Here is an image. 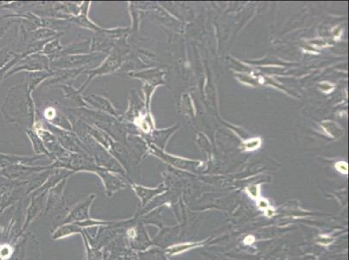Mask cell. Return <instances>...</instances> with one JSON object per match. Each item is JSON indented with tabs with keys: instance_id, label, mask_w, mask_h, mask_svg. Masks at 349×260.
<instances>
[{
	"instance_id": "8fae6325",
	"label": "cell",
	"mask_w": 349,
	"mask_h": 260,
	"mask_svg": "<svg viewBox=\"0 0 349 260\" xmlns=\"http://www.w3.org/2000/svg\"><path fill=\"white\" fill-rule=\"evenodd\" d=\"M259 144H260V141H259V140H257V139H254V140H253V141H248V142L246 143V147H247L248 148H250V149H252V148H256Z\"/></svg>"
},
{
	"instance_id": "30bf717a",
	"label": "cell",
	"mask_w": 349,
	"mask_h": 260,
	"mask_svg": "<svg viewBox=\"0 0 349 260\" xmlns=\"http://www.w3.org/2000/svg\"><path fill=\"white\" fill-rule=\"evenodd\" d=\"M335 167L339 172H341L342 174H347V172H348V167L346 164V162H338L335 165Z\"/></svg>"
},
{
	"instance_id": "6da1fadb",
	"label": "cell",
	"mask_w": 349,
	"mask_h": 260,
	"mask_svg": "<svg viewBox=\"0 0 349 260\" xmlns=\"http://www.w3.org/2000/svg\"><path fill=\"white\" fill-rule=\"evenodd\" d=\"M95 199V195L89 196L84 200L78 203L74 208H72L68 215L62 220V225L65 224H73L77 222H81L91 219L90 218V207Z\"/></svg>"
},
{
	"instance_id": "5bb4252c",
	"label": "cell",
	"mask_w": 349,
	"mask_h": 260,
	"mask_svg": "<svg viewBox=\"0 0 349 260\" xmlns=\"http://www.w3.org/2000/svg\"><path fill=\"white\" fill-rule=\"evenodd\" d=\"M274 213H275L274 209H273V208H271V207H268V208H267V209H266L265 215L267 216V217L270 218V217H272L273 215L274 214Z\"/></svg>"
},
{
	"instance_id": "3957f363",
	"label": "cell",
	"mask_w": 349,
	"mask_h": 260,
	"mask_svg": "<svg viewBox=\"0 0 349 260\" xmlns=\"http://www.w3.org/2000/svg\"><path fill=\"white\" fill-rule=\"evenodd\" d=\"M65 182L62 181L58 184L57 187L51 190V193L48 199L46 212L52 211L55 209L62 207V202H63V189L65 187Z\"/></svg>"
},
{
	"instance_id": "277c9868",
	"label": "cell",
	"mask_w": 349,
	"mask_h": 260,
	"mask_svg": "<svg viewBox=\"0 0 349 260\" xmlns=\"http://www.w3.org/2000/svg\"><path fill=\"white\" fill-rule=\"evenodd\" d=\"M133 189L135 190L137 196L141 199V200L142 202V205L144 206L145 203L149 200V199L151 198V196L155 193L156 190H151V189H146L141 187L139 186H136V185H133Z\"/></svg>"
},
{
	"instance_id": "8992f818",
	"label": "cell",
	"mask_w": 349,
	"mask_h": 260,
	"mask_svg": "<svg viewBox=\"0 0 349 260\" xmlns=\"http://www.w3.org/2000/svg\"><path fill=\"white\" fill-rule=\"evenodd\" d=\"M195 244H181V245H173V246H170L169 248L167 249V252L169 255H175V254L181 253V252H184L188 250L195 247Z\"/></svg>"
},
{
	"instance_id": "ba28073f",
	"label": "cell",
	"mask_w": 349,
	"mask_h": 260,
	"mask_svg": "<svg viewBox=\"0 0 349 260\" xmlns=\"http://www.w3.org/2000/svg\"><path fill=\"white\" fill-rule=\"evenodd\" d=\"M248 193L252 197L253 199H257L259 196V187L257 186H251L247 188Z\"/></svg>"
},
{
	"instance_id": "4fadbf2b",
	"label": "cell",
	"mask_w": 349,
	"mask_h": 260,
	"mask_svg": "<svg viewBox=\"0 0 349 260\" xmlns=\"http://www.w3.org/2000/svg\"><path fill=\"white\" fill-rule=\"evenodd\" d=\"M254 241H255V238L254 236H252V235H248V236L246 237L245 239H244V244L247 245H252Z\"/></svg>"
},
{
	"instance_id": "52a82bcc",
	"label": "cell",
	"mask_w": 349,
	"mask_h": 260,
	"mask_svg": "<svg viewBox=\"0 0 349 260\" xmlns=\"http://www.w3.org/2000/svg\"><path fill=\"white\" fill-rule=\"evenodd\" d=\"M12 254V249L9 245H2L0 247V258L5 259Z\"/></svg>"
},
{
	"instance_id": "7c38bea8",
	"label": "cell",
	"mask_w": 349,
	"mask_h": 260,
	"mask_svg": "<svg viewBox=\"0 0 349 260\" xmlns=\"http://www.w3.org/2000/svg\"><path fill=\"white\" fill-rule=\"evenodd\" d=\"M258 207L261 208V209H265L266 210L267 208L269 207V204H268V202L266 200L261 199L258 201Z\"/></svg>"
},
{
	"instance_id": "5b68a950",
	"label": "cell",
	"mask_w": 349,
	"mask_h": 260,
	"mask_svg": "<svg viewBox=\"0 0 349 260\" xmlns=\"http://www.w3.org/2000/svg\"><path fill=\"white\" fill-rule=\"evenodd\" d=\"M92 98L94 99H91V101H89L90 102H92V104L96 107H98L100 109H103L105 110L109 111L111 114H115V110L113 109L112 106L109 103V102L107 100H105L104 98H99L95 96H91Z\"/></svg>"
},
{
	"instance_id": "7a4b0ae2",
	"label": "cell",
	"mask_w": 349,
	"mask_h": 260,
	"mask_svg": "<svg viewBox=\"0 0 349 260\" xmlns=\"http://www.w3.org/2000/svg\"><path fill=\"white\" fill-rule=\"evenodd\" d=\"M93 171L98 174V175L101 177L102 180L104 182V186L108 196L112 195L114 193H116V191H118L120 189L126 187L127 183L125 181H123L121 179L116 178V176H114L112 174H110L109 170L99 168V167H96Z\"/></svg>"
},
{
	"instance_id": "9c48e42d",
	"label": "cell",
	"mask_w": 349,
	"mask_h": 260,
	"mask_svg": "<svg viewBox=\"0 0 349 260\" xmlns=\"http://www.w3.org/2000/svg\"><path fill=\"white\" fill-rule=\"evenodd\" d=\"M333 241H334V239H333V238L328 237V236H325V235L320 236V238H319V239H318V242H319L320 244H321V245H329V244H331Z\"/></svg>"
}]
</instances>
